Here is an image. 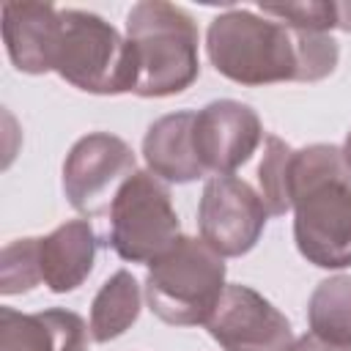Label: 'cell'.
<instances>
[{"instance_id":"obj_1","label":"cell","mask_w":351,"mask_h":351,"mask_svg":"<svg viewBox=\"0 0 351 351\" xmlns=\"http://www.w3.org/2000/svg\"><path fill=\"white\" fill-rule=\"evenodd\" d=\"M206 55L230 82L258 88L274 82H318L340 60L329 33L296 30L250 8H228L208 22Z\"/></svg>"},{"instance_id":"obj_2","label":"cell","mask_w":351,"mask_h":351,"mask_svg":"<svg viewBox=\"0 0 351 351\" xmlns=\"http://www.w3.org/2000/svg\"><path fill=\"white\" fill-rule=\"evenodd\" d=\"M293 241L318 269L351 266V167L343 148L313 143L291 159Z\"/></svg>"},{"instance_id":"obj_3","label":"cell","mask_w":351,"mask_h":351,"mask_svg":"<svg viewBox=\"0 0 351 351\" xmlns=\"http://www.w3.org/2000/svg\"><path fill=\"white\" fill-rule=\"evenodd\" d=\"M126 38L137 60V96H176L197 80L200 36L195 19L181 5L165 0L134 3L126 14Z\"/></svg>"},{"instance_id":"obj_4","label":"cell","mask_w":351,"mask_h":351,"mask_svg":"<svg viewBox=\"0 0 351 351\" xmlns=\"http://www.w3.org/2000/svg\"><path fill=\"white\" fill-rule=\"evenodd\" d=\"M52 71L96 96L134 93L137 88V60L129 38L99 14L82 8H60Z\"/></svg>"},{"instance_id":"obj_5","label":"cell","mask_w":351,"mask_h":351,"mask_svg":"<svg viewBox=\"0 0 351 351\" xmlns=\"http://www.w3.org/2000/svg\"><path fill=\"white\" fill-rule=\"evenodd\" d=\"M225 291V261L203 239L181 236L148 263L145 302L170 326L206 324Z\"/></svg>"},{"instance_id":"obj_6","label":"cell","mask_w":351,"mask_h":351,"mask_svg":"<svg viewBox=\"0 0 351 351\" xmlns=\"http://www.w3.org/2000/svg\"><path fill=\"white\" fill-rule=\"evenodd\" d=\"M181 239L170 189L148 170H137L110 206V247L129 263H154Z\"/></svg>"},{"instance_id":"obj_7","label":"cell","mask_w":351,"mask_h":351,"mask_svg":"<svg viewBox=\"0 0 351 351\" xmlns=\"http://www.w3.org/2000/svg\"><path fill=\"white\" fill-rule=\"evenodd\" d=\"M137 173L134 151L110 132L80 137L63 162V195L82 217L110 211L118 189Z\"/></svg>"},{"instance_id":"obj_8","label":"cell","mask_w":351,"mask_h":351,"mask_svg":"<svg viewBox=\"0 0 351 351\" xmlns=\"http://www.w3.org/2000/svg\"><path fill=\"white\" fill-rule=\"evenodd\" d=\"M266 217L269 211L261 195L244 178L211 176L206 181L197 206V228L200 239L222 258L247 255L258 244Z\"/></svg>"},{"instance_id":"obj_9","label":"cell","mask_w":351,"mask_h":351,"mask_svg":"<svg viewBox=\"0 0 351 351\" xmlns=\"http://www.w3.org/2000/svg\"><path fill=\"white\" fill-rule=\"evenodd\" d=\"M225 351H288L291 321L255 288L225 285L214 313L203 324Z\"/></svg>"},{"instance_id":"obj_10","label":"cell","mask_w":351,"mask_h":351,"mask_svg":"<svg viewBox=\"0 0 351 351\" xmlns=\"http://www.w3.org/2000/svg\"><path fill=\"white\" fill-rule=\"evenodd\" d=\"M192 140L206 173L233 176V170L247 165L258 151L263 126L250 104L236 99H217L195 112Z\"/></svg>"},{"instance_id":"obj_11","label":"cell","mask_w":351,"mask_h":351,"mask_svg":"<svg viewBox=\"0 0 351 351\" xmlns=\"http://www.w3.org/2000/svg\"><path fill=\"white\" fill-rule=\"evenodd\" d=\"M60 27V8L52 3H5L3 5V44L16 71H52V52Z\"/></svg>"},{"instance_id":"obj_12","label":"cell","mask_w":351,"mask_h":351,"mask_svg":"<svg viewBox=\"0 0 351 351\" xmlns=\"http://www.w3.org/2000/svg\"><path fill=\"white\" fill-rule=\"evenodd\" d=\"M90 326L71 310L0 307V351H88Z\"/></svg>"},{"instance_id":"obj_13","label":"cell","mask_w":351,"mask_h":351,"mask_svg":"<svg viewBox=\"0 0 351 351\" xmlns=\"http://www.w3.org/2000/svg\"><path fill=\"white\" fill-rule=\"evenodd\" d=\"M96 247L99 241L88 219H69L58 225L52 233L41 236L38 244L41 282L52 293L77 291L93 271Z\"/></svg>"},{"instance_id":"obj_14","label":"cell","mask_w":351,"mask_h":351,"mask_svg":"<svg viewBox=\"0 0 351 351\" xmlns=\"http://www.w3.org/2000/svg\"><path fill=\"white\" fill-rule=\"evenodd\" d=\"M195 112L181 110L156 118L145 137H143V156L148 165V173H154L159 181L167 184H189L206 176L195 140H192Z\"/></svg>"},{"instance_id":"obj_15","label":"cell","mask_w":351,"mask_h":351,"mask_svg":"<svg viewBox=\"0 0 351 351\" xmlns=\"http://www.w3.org/2000/svg\"><path fill=\"white\" fill-rule=\"evenodd\" d=\"M140 307L143 293L134 274L126 269L115 271L110 280L101 282L90 302V337L96 343H110L121 337L140 318Z\"/></svg>"},{"instance_id":"obj_16","label":"cell","mask_w":351,"mask_h":351,"mask_svg":"<svg viewBox=\"0 0 351 351\" xmlns=\"http://www.w3.org/2000/svg\"><path fill=\"white\" fill-rule=\"evenodd\" d=\"M307 321L318 337L351 346V274H335L315 285L307 302Z\"/></svg>"},{"instance_id":"obj_17","label":"cell","mask_w":351,"mask_h":351,"mask_svg":"<svg viewBox=\"0 0 351 351\" xmlns=\"http://www.w3.org/2000/svg\"><path fill=\"white\" fill-rule=\"evenodd\" d=\"M291 159L293 148L277 134L263 137V159L258 165L261 200L269 214L280 217L291 211Z\"/></svg>"},{"instance_id":"obj_18","label":"cell","mask_w":351,"mask_h":351,"mask_svg":"<svg viewBox=\"0 0 351 351\" xmlns=\"http://www.w3.org/2000/svg\"><path fill=\"white\" fill-rule=\"evenodd\" d=\"M38 244L41 239H16L3 247L0 252V293H27L41 282V263H38Z\"/></svg>"},{"instance_id":"obj_19","label":"cell","mask_w":351,"mask_h":351,"mask_svg":"<svg viewBox=\"0 0 351 351\" xmlns=\"http://www.w3.org/2000/svg\"><path fill=\"white\" fill-rule=\"evenodd\" d=\"M261 14L285 22L288 27L296 30H315V33H329L337 27L340 14L335 0H307V3H261Z\"/></svg>"},{"instance_id":"obj_20","label":"cell","mask_w":351,"mask_h":351,"mask_svg":"<svg viewBox=\"0 0 351 351\" xmlns=\"http://www.w3.org/2000/svg\"><path fill=\"white\" fill-rule=\"evenodd\" d=\"M288 351H351V346H340V343H329L324 337H318L315 332H307L302 337H296Z\"/></svg>"},{"instance_id":"obj_21","label":"cell","mask_w":351,"mask_h":351,"mask_svg":"<svg viewBox=\"0 0 351 351\" xmlns=\"http://www.w3.org/2000/svg\"><path fill=\"white\" fill-rule=\"evenodd\" d=\"M337 14H340L337 30H346V33H351V3H337Z\"/></svg>"},{"instance_id":"obj_22","label":"cell","mask_w":351,"mask_h":351,"mask_svg":"<svg viewBox=\"0 0 351 351\" xmlns=\"http://www.w3.org/2000/svg\"><path fill=\"white\" fill-rule=\"evenodd\" d=\"M343 156H346V162H348V167H351V132L346 134V143H343Z\"/></svg>"}]
</instances>
